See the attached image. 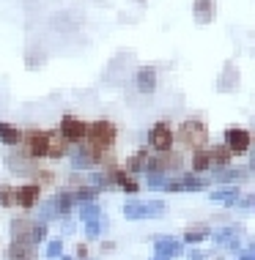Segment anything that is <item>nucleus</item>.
Wrapping results in <instances>:
<instances>
[{
  "instance_id": "7ed1b4c3",
  "label": "nucleus",
  "mask_w": 255,
  "mask_h": 260,
  "mask_svg": "<svg viewBox=\"0 0 255 260\" xmlns=\"http://www.w3.org/2000/svg\"><path fill=\"white\" fill-rule=\"evenodd\" d=\"M19 145H22V156L27 161L47 159V132L44 129H25Z\"/></svg>"
},
{
  "instance_id": "f257e3e1",
  "label": "nucleus",
  "mask_w": 255,
  "mask_h": 260,
  "mask_svg": "<svg viewBox=\"0 0 255 260\" xmlns=\"http://www.w3.org/2000/svg\"><path fill=\"white\" fill-rule=\"evenodd\" d=\"M118 143V126L107 121V118H96V121L88 123V129H85V140H82V148L91 153V159L94 161H102L104 153H110L116 148Z\"/></svg>"
},
{
  "instance_id": "6e6552de",
  "label": "nucleus",
  "mask_w": 255,
  "mask_h": 260,
  "mask_svg": "<svg viewBox=\"0 0 255 260\" xmlns=\"http://www.w3.org/2000/svg\"><path fill=\"white\" fill-rule=\"evenodd\" d=\"M39 198H41V186L36 184V181L17 186V200H19V206H22V208H33L39 203Z\"/></svg>"
},
{
  "instance_id": "ddd939ff",
  "label": "nucleus",
  "mask_w": 255,
  "mask_h": 260,
  "mask_svg": "<svg viewBox=\"0 0 255 260\" xmlns=\"http://www.w3.org/2000/svg\"><path fill=\"white\" fill-rule=\"evenodd\" d=\"M192 173H206L211 167V159H209V148H195L192 151Z\"/></svg>"
},
{
  "instance_id": "39448f33",
  "label": "nucleus",
  "mask_w": 255,
  "mask_h": 260,
  "mask_svg": "<svg viewBox=\"0 0 255 260\" xmlns=\"http://www.w3.org/2000/svg\"><path fill=\"white\" fill-rule=\"evenodd\" d=\"M85 129H88V121H82V118H77V115H63L61 118V126H58V132L63 137L69 140L72 145H80L82 140H85Z\"/></svg>"
},
{
  "instance_id": "0eeeda50",
  "label": "nucleus",
  "mask_w": 255,
  "mask_h": 260,
  "mask_svg": "<svg viewBox=\"0 0 255 260\" xmlns=\"http://www.w3.org/2000/svg\"><path fill=\"white\" fill-rule=\"evenodd\" d=\"M69 148H72V143H69V140L63 137L58 129L47 132V159H63V156H69Z\"/></svg>"
},
{
  "instance_id": "f8f14e48",
  "label": "nucleus",
  "mask_w": 255,
  "mask_h": 260,
  "mask_svg": "<svg viewBox=\"0 0 255 260\" xmlns=\"http://www.w3.org/2000/svg\"><path fill=\"white\" fill-rule=\"evenodd\" d=\"M19 140H22V129H17L14 123H6V121H0V143H6V145H19Z\"/></svg>"
},
{
  "instance_id": "20e7f679",
  "label": "nucleus",
  "mask_w": 255,
  "mask_h": 260,
  "mask_svg": "<svg viewBox=\"0 0 255 260\" xmlns=\"http://www.w3.org/2000/svg\"><path fill=\"white\" fill-rule=\"evenodd\" d=\"M148 143H151L154 153H162V151H173L176 148V135H173V126L170 121H157L148 132Z\"/></svg>"
},
{
  "instance_id": "f03ea898",
  "label": "nucleus",
  "mask_w": 255,
  "mask_h": 260,
  "mask_svg": "<svg viewBox=\"0 0 255 260\" xmlns=\"http://www.w3.org/2000/svg\"><path fill=\"white\" fill-rule=\"evenodd\" d=\"M173 135H176V145L184 151H195V148H206L209 145V129L201 118L181 121L179 129H173Z\"/></svg>"
},
{
  "instance_id": "1a4fd4ad",
  "label": "nucleus",
  "mask_w": 255,
  "mask_h": 260,
  "mask_svg": "<svg viewBox=\"0 0 255 260\" xmlns=\"http://www.w3.org/2000/svg\"><path fill=\"white\" fill-rule=\"evenodd\" d=\"M192 14H195V19L201 25H209L211 19H214V14H217L214 0H195V3H192Z\"/></svg>"
},
{
  "instance_id": "9b49d317",
  "label": "nucleus",
  "mask_w": 255,
  "mask_h": 260,
  "mask_svg": "<svg viewBox=\"0 0 255 260\" xmlns=\"http://www.w3.org/2000/svg\"><path fill=\"white\" fill-rule=\"evenodd\" d=\"M137 90L140 93H154L157 90V69L143 66L137 72Z\"/></svg>"
},
{
  "instance_id": "4468645a",
  "label": "nucleus",
  "mask_w": 255,
  "mask_h": 260,
  "mask_svg": "<svg viewBox=\"0 0 255 260\" xmlns=\"http://www.w3.org/2000/svg\"><path fill=\"white\" fill-rule=\"evenodd\" d=\"M0 206H6V208H14V206H19V200H17V186L0 184Z\"/></svg>"
},
{
  "instance_id": "423d86ee",
  "label": "nucleus",
  "mask_w": 255,
  "mask_h": 260,
  "mask_svg": "<svg viewBox=\"0 0 255 260\" xmlns=\"http://www.w3.org/2000/svg\"><path fill=\"white\" fill-rule=\"evenodd\" d=\"M225 145L231 148L233 156H239V153H247L252 148V135L242 126H228L225 129Z\"/></svg>"
},
{
  "instance_id": "9d476101",
  "label": "nucleus",
  "mask_w": 255,
  "mask_h": 260,
  "mask_svg": "<svg viewBox=\"0 0 255 260\" xmlns=\"http://www.w3.org/2000/svg\"><path fill=\"white\" fill-rule=\"evenodd\" d=\"M209 159H211V167H228L231 161H233V153H231V148L225 143H219V145H211L209 148Z\"/></svg>"
}]
</instances>
